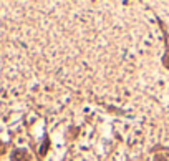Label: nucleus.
<instances>
[{"mask_svg":"<svg viewBox=\"0 0 169 161\" xmlns=\"http://www.w3.org/2000/svg\"><path fill=\"white\" fill-rule=\"evenodd\" d=\"M28 153L25 149H15V151L12 153V156H10V161H28Z\"/></svg>","mask_w":169,"mask_h":161,"instance_id":"nucleus-1","label":"nucleus"},{"mask_svg":"<svg viewBox=\"0 0 169 161\" xmlns=\"http://www.w3.org/2000/svg\"><path fill=\"white\" fill-rule=\"evenodd\" d=\"M164 66H166V68H169V53L164 57Z\"/></svg>","mask_w":169,"mask_h":161,"instance_id":"nucleus-2","label":"nucleus"},{"mask_svg":"<svg viewBox=\"0 0 169 161\" xmlns=\"http://www.w3.org/2000/svg\"><path fill=\"white\" fill-rule=\"evenodd\" d=\"M154 161H167V159L164 158L163 155H157V156H156V159H154Z\"/></svg>","mask_w":169,"mask_h":161,"instance_id":"nucleus-3","label":"nucleus"}]
</instances>
